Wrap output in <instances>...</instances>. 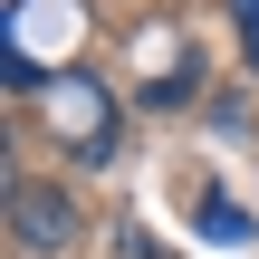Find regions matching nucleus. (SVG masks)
<instances>
[{
	"label": "nucleus",
	"instance_id": "nucleus-4",
	"mask_svg": "<svg viewBox=\"0 0 259 259\" xmlns=\"http://www.w3.org/2000/svg\"><path fill=\"white\" fill-rule=\"evenodd\" d=\"M231 29H240V58L259 67V0H231Z\"/></svg>",
	"mask_w": 259,
	"mask_h": 259
},
{
	"label": "nucleus",
	"instance_id": "nucleus-3",
	"mask_svg": "<svg viewBox=\"0 0 259 259\" xmlns=\"http://www.w3.org/2000/svg\"><path fill=\"white\" fill-rule=\"evenodd\" d=\"M202 231L231 250V240H250V211H240V202H221V192H202Z\"/></svg>",
	"mask_w": 259,
	"mask_h": 259
},
{
	"label": "nucleus",
	"instance_id": "nucleus-2",
	"mask_svg": "<svg viewBox=\"0 0 259 259\" xmlns=\"http://www.w3.org/2000/svg\"><path fill=\"white\" fill-rule=\"evenodd\" d=\"M48 115H58V135H77V154H87V163H106L115 125H106V96H96L87 77H58V87H48Z\"/></svg>",
	"mask_w": 259,
	"mask_h": 259
},
{
	"label": "nucleus",
	"instance_id": "nucleus-1",
	"mask_svg": "<svg viewBox=\"0 0 259 259\" xmlns=\"http://www.w3.org/2000/svg\"><path fill=\"white\" fill-rule=\"evenodd\" d=\"M10 231L29 259H58V250H77V202L58 183H10Z\"/></svg>",
	"mask_w": 259,
	"mask_h": 259
}]
</instances>
